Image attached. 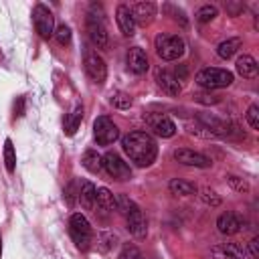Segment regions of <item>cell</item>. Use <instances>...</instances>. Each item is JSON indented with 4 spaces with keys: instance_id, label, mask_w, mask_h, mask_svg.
Listing matches in <instances>:
<instances>
[{
    "instance_id": "obj_1",
    "label": "cell",
    "mask_w": 259,
    "mask_h": 259,
    "mask_svg": "<svg viewBox=\"0 0 259 259\" xmlns=\"http://www.w3.org/2000/svg\"><path fill=\"white\" fill-rule=\"evenodd\" d=\"M121 150L136 166H150L158 156L156 140L146 132H130L121 138Z\"/></svg>"
},
{
    "instance_id": "obj_2",
    "label": "cell",
    "mask_w": 259,
    "mask_h": 259,
    "mask_svg": "<svg viewBox=\"0 0 259 259\" xmlns=\"http://www.w3.org/2000/svg\"><path fill=\"white\" fill-rule=\"evenodd\" d=\"M87 32H89V38L93 40V45L107 47L109 34H107V26H105V14L99 4H91L89 12H87Z\"/></svg>"
},
{
    "instance_id": "obj_3",
    "label": "cell",
    "mask_w": 259,
    "mask_h": 259,
    "mask_svg": "<svg viewBox=\"0 0 259 259\" xmlns=\"http://www.w3.org/2000/svg\"><path fill=\"white\" fill-rule=\"evenodd\" d=\"M184 38L178 34H158L156 36V53L164 61H176L184 55Z\"/></svg>"
},
{
    "instance_id": "obj_4",
    "label": "cell",
    "mask_w": 259,
    "mask_h": 259,
    "mask_svg": "<svg viewBox=\"0 0 259 259\" xmlns=\"http://www.w3.org/2000/svg\"><path fill=\"white\" fill-rule=\"evenodd\" d=\"M233 73L227 69H217V67H204L196 73V83L204 89H221L229 87L233 83Z\"/></svg>"
},
{
    "instance_id": "obj_5",
    "label": "cell",
    "mask_w": 259,
    "mask_h": 259,
    "mask_svg": "<svg viewBox=\"0 0 259 259\" xmlns=\"http://www.w3.org/2000/svg\"><path fill=\"white\" fill-rule=\"evenodd\" d=\"M69 233L73 237V241L77 243L79 249H89V245L93 243V231H91V225L89 221L81 214V212H75L71 214V221H69Z\"/></svg>"
},
{
    "instance_id": "obj_6",
    "label": "cell",
    "mask_w": 259,
    "mask_h": 259,
    "mask_svg": "<svg viewBox=\"0 0 259 259\" xmlns=\"http://www.w3.org/2000/svg\"><path fill=\"white\" fill-rule=\"evenodd\" d=\"M101 166L105 168V172L115 178V180H130L132 178V168L127 162H123V158L115 152H107L105 156H101Z\"/></svg>"
},
{
    "instance_id": "obj_7",
    "label": "cell",
    "mask_w": 259,
    "mask_h": 259,
    "mask_svg": "<svg viewBox=\"0 0 259 259\" xmlns=\"http://www.w3.org/2000/svg\"><path fill=\"white\" fill-rule=\"evenodd\" d=\"M93 136L99 146H109L119 138V130L107 115H99L93 123Z\"/></svg>"
},
{
    "instance_id": "obj_8",
    "label": "cell",
    "mask_w": 259,
    "mask_h": 259,
    "mask_svg": "<svg viewBox=\"0 0 259 259\" xmlns=\"http://www.w3.org/2000/svg\"><path fill=\"white\" fill-rule=\"evenodd\" d=\"M83 67H85L87 77H89L93 83L101 85V83L105 81V77H107V65H105V61L101 59V55H97L95 51H87V53H85Z\"/></svg>"
},
{
    "instance_id": "obj_9",
    "label": "cell",
    "mask_w": 259,
    "mask_h": 259,
    "mask_svg": "<svg viewBox=\"0 0 259 259\" xmlns=\"http://www.w3.org/2000/svg\"><path fill=\"white\" fill-rule=\"evenodd\" d=\"M32 20H34V28L42 38H51L55 34V18L53 12L45 6V4H36L32 10Z\"/></svg>"
},
{
    "instance_id": "obj_10",
    "label": "cell",
    "mask_w": 259,
    "mask_h": 259,
    "mask_svg": "<svg viewBox=\"0 0 259 259\" xmlns=\"http://www.w3.org/2000/svg\"><path fill=\"white\" fill-rule=\"evenodd\" d=\"M144 119H146L148 127L160 138H172L176 134V125L166 113H146Z\"/></svg>"
},
{
    "instance_id": "obj_11",
    "label": "cell",
    "mask_w": 259,
    "mask_h": 259,
    "mask_svg": "<svg viewBox=\"0 0 259 259\" xmlns=\"http://www.w3.org/2000/svg\"><path fill=\"white\" fill-rule=\"evenodd\" d=\"M172 156H174L176 162H180V164H184V166L208 168V166L212 164L208 156H204V154H200V152H194V150H190V148H178V150H174Z\"/></svg>"
},
{
    "instance_id": "obj_12",
    "label": "cell",
    "mask_w": 259,
    "mask_h": 259,
    "mask_svg": "<svg viewBox=\"0 0 259 259\" xmlns=\"http://www.w3.org/2000/svg\"><path fill=\"white\" fill-rule=\"evenodd\" d=\"M93 208H95V214H97L99 219H107V217L115 210V196L111 194L109 188H105V186L97 188Z\"/></svg>"
},
{
    "instance_id": "obj_13",
    "label": "cell",
    "mask_w": 259,
    "mask_h": 259,
    "mask_svg": "<svg viewBox=\"0 0 259 259\" xmlns=\"http://www.w3.org/2000/svg\"><path fill=\"white\" fill-rule=\"evenodd\" d=\"M125 223H127V231H130L136 239L146 237L148 225H146V217H144V212H142V208H140L138 204H134V208L125 214Z\"/></svg>"
},
{
    "instance_id": "obj_14",
    "label": "cell",
    "mask_w": 259,
    "mask_h": 259,
    "mask_svg": "<svg viewBox=\"0 0 259 259\" xmlns=\"http://www.w3.org/2000/svg\"><path fill=\"white\" fill-rule=\"evenodd\" d=\"M243 223H245V221H243L241 214H237V212H223V214L217 219V229H219V233H223V235H235V233L241 231Z\"/></svg>"
},
{
    "instance_id": "obj_15",
    "label": "cell",
    "mask_w": 259,
    "mask_h": 259,
    "mask_svg": "<svg viewBox=\"0 0 259 259\" xmlns=\"http://www.w3.org/2000/svg\"><path fill=\"white\" fill-rule=\"evenodd\" d=\"M132 10V16H134V22L136 24H150L156 16V4L154 2H136L130 6Z\"/></svg>"
},
{
    "instance_id": "obj_16",
    "label": "cell",
    "mask_w": 259,
    "mask_h": 259,
    "mask_svg": "<svg viewBox=\"0 0 259 259\" xmlns=\"http://www.w3.org/2000/svg\"><path fill=\"white\" fill-rule=\"evenodd\" d=\"M125 63H127V69L132 71V73H136V75H144L146 71H148V57H146V53L140 49V47H132L130 51H127V57H125Z\"/></svg>"
},
{
    "instance_id": "obj_17",
    "label": "cell",
    "mask_w": 259,
    "mask_h": 259,
    "mask_svg": "<svg viewBox=\"0 0 259 259\" xmlns=\"http://www.w3.org/2000/svg\"><path fill=\"white\" fill-rule=\"evenodd\" d=\"M156 83H158V87H160L164 93H168L170 97H176V95H180V91H182V85L176 81L174 73L164 71V69H158V73H156Z\"/></svg>"
},
{
    "instance_id": "obj_18",
    "label": "cell",
    "mask_w": 259,
    "mask_h": 259,
    "mask_svg": "<svg viewBox=\"0 0 259 259\" xmlns=\"http://www.w3.org/2000/svg\"><path fill=\"white\" fill-rule=\"evenodd\" d=\"M214 259H247V251L237 243H221L212 247Z\"/></svg>"
},
{
    "instance_id": "obj_19",
    "label": "cell",
    "mask_w": 259,
    "mask_h": 259,
    "mask_svg": "<svg viewBox=\"0 0 259 259\" xmlns=\"http://www.w3.org/2000/svg\"><path fill=\"white\" fill-rule=\"evenodd\" d=\"M115 20H117V26L121 30V34L125 36H132L136 32V22H134V16H132V10L127 4H119L117 10H115Z\"/></svg>"
},
{
    "instance_id": "obj_20",
    "label": "cell",
    "mask_w": 259,
    "mask_h": 259,
    "mask_svg": "<svg viewBox=\"0 0 259 259\" xmlns=\"http://www.w3.org/2000/svg\"><path fill=\"white\" fill-rule=\"evenodd\" d=\"M95 192H97V188L93 186V182H89V180L81 182L77 200L81 202V206H83L85 210H91V208H93V204H95Z\"/></svg>"
},
{
    "instance_id": "obj_21",
    "label": "cell",
    "mask_w": 259,
    "mask_h": 259,
    "mask_svg": "<svg viewBox=\"0 0 259 259\" xmlns=\"http://www.w3.org/2000/svg\"><path fill=\"white\" fill-rule=\"evenodd\" d=\"M235 69H237V73H239L241 77L251 79V77L257 75V61H255L251 55H241V57L237 59V63H235Z\"/></svg>"
},
{
    "instance_id": "obj_22",
    "label": "cell",
    "mask_w": 259,
    "mask_h": 259,
    "mask_svg": "<svg viewBox=\"0 0 259 259\" xmlns=\"http://www.w3.org/2000/svg\"><path fill=\"white\" fill-rule=\"evenodd\" d=\"M168 188H170V192L176 194V196H190V194H196V192H198V188H196L192 182L182 180V178H172V180L168 182Z\"/></svg>"
},
{
    "instance_id": "obj_23",
    "label": "cell",
    "mask_w": 259,
    "mask_h": 259,
    "mask_svg": "<svg viewBox=\"0 0 259 259\" xmlns=\"http://www.w3.org/2000/svg\"><path fill=\"white\" fill-rule=\"evenodd\" d=\"M115 245H117V235H115V233H111V231H99V233H97V237H95V247H97V251L109 253Z\"/></svg>"
},
{
    "instance_id": "obj_24",
    "label": "cell",
    "mask_w": 259,
    "mask_h": 259,
    "mask_svg": "<svg viewBox=\"0 0 259 259\" xmlns=\"http://www.w3.org/2000/svg\"><path fill=\"white\" fill-rule=\"evenodd\" d=\"M241 45H243V40H241L239 36L227 38V40L219 42V47H217V55H219L221 59H231V57L241 49Z\"/></svg>"
},
{
    "instance_id": "obj_25",
    "label": "cell",
    "mask_w": 259,
    "mask_h": 259,
    "mask_svg": "<svg viewBox=\"0 0 259 259\" xmlns=\"http://www.w3.org/2000/svg\"><path fill=\"white\" fill-rule=\"evenodd\" d=\"M81 119H83V105L81 103H75L73 109H71V113H69V117H67V121H65V134L67 136H73L79 130Z\"/></svg>"
},
{
    "instance_id": "obj_26",
    "label": "cell",
    "mask_w": 259,
    "mask_h": 259,
    "mask_svg": "<svg viewBox=\"0 0 259 259\" xmlns=\"http://www.w3.org/2000/svg\"><path fill=\"white\" fill-rule=\"evenodd\" d=\"M184 127H186V132H188L190 136H196V138H200V140H210V138H217V136H214V134H212V132H210V130H208L204 123H200L198 119H196V121H188Z\"/></svg>"
},
{
    "instance_id": "obj_27",
    "label": "cell",
    "mask_w": 259,
    "mask_h": 259,
    "mask_svg": "<svg viewBox=\"0 0 259 259\" xmlns=\"http://www.w3.org/2000/svg\"><path fill=\"white\" fill-rule=\"evenodd\" d=\"M81 164L89 170V172H99L103 166H101V156L95 152V150H87L81 158Z\"/></svg>"
},
{
    "instance_id": "obj_28",
    "label": "cell",
    "mask_w": 259,
    "mask_h": 259,
    "mask_svg": "<svg viewBox=\"0 0 259 259\" xmlns=\"http://www.w3.org/2000/svg\"><path fill=\"white\" fill-rule=\"evenodd\" d=\"M217 14H219V10H217V6H212V4H204V6H200L198 10H196V20L198 22H210V20H214L217 18Z\"/></svg>"
},
{
    "instance_id": "obj_29",
    "label": "cell",
    "mask_w": 259,
    "mask_h": 259,
    "mask_svg": "<svg viewBox=\"0 0 259 259\" xmlns=\"http://www.w3.org/2000/svg\"><path fill=\"white\" fill-rule=\"evenodd\" d=\"M198 196H200V200H202L206 206H210V208H217V206L221 204V196H219L212 188H200V190H198Z\"/></svg>"
},
{
    "instance_id": "obj_30",
    "label": "cell",
    "mask_w": 259,
    "mask_h": 259,
    "mask_svg": "<svg viewBox=\"0 0 259 259\" xmlns=\"http://www.w3.org/2000/svg\"><path fill=\"white\" fill-rule=\"evenodd\" d=\"M4 164H6V170L12 174L16 168V154H14V146L10 140L4 142Z\"/></svg>"
},
{
    "instance_id": "obj_31",
    "label": "cell",
    "mask_w": 259,
    "mask_h": 259,
    "mask_svg": "<svg viewBox=\"0 0 259 259\" xmlns=\"http://www.w3.org/2000/svg\"><path fill=\"white\" fill-rule=\"evenodd\" d=\"M227 184L235 190V192H249V182L245 180V178H241V176H237V174H229L227 176Z\"/></svg>"
},
{
    "instance_id": "obj_32",
    "label": "cell",
    "mask_w": 259,
    "mask_h": 259,
    "mask_svg": "<svg viewBox=\"0 0 259 259\" xmlns=\"http://www.w3.org/2000/svg\"><path fill=\"white\" fill-rule=\"evenodd\" d=\"M134 204H136V202H134L130 196H125V194H117V196H115V210H117L119 214H123V217L134 208Z\"/></svg>"
},
{
    "instance_id": "obj_33",
    "label": "cell",
    "mask_w": 259,
    "mask_h": 259,
    "mask_svg": "<svg viewBox=\"0 0 259 259\" xmlns=\"http://www.w3.org/2000/svg\"><path fill=\"white\" fill-rule=\"evenodd\" d=\"M111 105L117 107V109H130L132 107V97L123 91H117L111 95Z\"/></svg>"
},
{
    "instance_id": "obj_34",
    "label": "cell",
    "mask_w": 259,
    "mask_h": 259,
    "mask_svg": "<svg viewBox=\"0 0 259 259\" xmlns=\"http://www.w3.org/2000/svg\"><path fill=\"white\" fill-rule=\"evenodd\" d=\"M117 259H144V255L136 245H123V249L119 251Z\"/></svg>"
},
{
    "instance_id": "obj_35",
    "label": "cell",
    "mask_w": 259,
    "mask_h": 259,
    "mask_svg": "<svg viewBox=\"0 0 259 259\" xmlns=\"http://www.w3.org/2000/svg\"><path fill=\"white\" fill-rule=\"evenodd\" d=\"M55 38L59 45H69L71 42V28L67 24H59L55 28Z\"/></svg>"
},
{
    "instance_id": "obj_36",
    "label": "cell",
    "mask_w": 259,
    "mask_h": 259,
    "mask_svg": "<svg viewBox=\"0 0 259 259\" xmlns=\"http://www.w3.org/2000/svg\"><path fill=\"white\" fill-rule=\"evenodd\" d=\"M245 119H247V123L251 125V130H259V107L253 103V105H249V109H247V113H245Z\"/></svg>"
},
{
    "instance_id": "obj_37",
    "label": "cell",
    "mask_w": 259,
    "mask_h": 259,
    "mask_svg": "<svg viewBox=\"0 0 259 259\" xmlns=\"http://www.w3.org/2000/svg\"><path fill=\"white\" fill-rule=\"evenodd\" d=\"M194 101H198V103H202V105H214V103H219L221 99H219V95H212V93H196V95H194Z\"/></svg>"
},
{
    "instance_id": "obj_38",
    "label": "cell",
    "mask_w": 259,
    "mask_h": 259,
    "mask_svg": "<svg viewBox=\"0 0 259 259\" xmlns=\"http://www.w3.org/2000/svg\"><path fill=\"white\" fill-rule=\"evenodd\" d=\"M73 188H75V182H73V184H69V186H67V190H65V198H67V202H69V204H75V198L79 196V190L75 192Z\"/></svg>"
},
{
    "instance_id": "obj_39",
    "label": "cell",
    "mask_w": 259,
    "mask_h": 259,
    "mask_svg": "<svg viewBox=\"0 0 259 259\" xmlns=\"http://www.w3.org/2000/svg\"><path fill=\"white\" fill-rule=\"evenodd\" d=\"M186 75H188V69H186V65H178L176 67V71H174V77H176V81L180 83V81H184L186 79Z\"/></svg>"
},
{
    "instance_id": "obj_40",
    "label": "cell",
    "mask_w": 259,
    "mask_h": 259,
    "mask_svg": "<svg viewBox=\"0 0 259 259\" xmlns=\"http://www.w3.org/2000/svg\"><path fill=\"white\" fill-rule=\"evenodd\" d=\"M249 253L253 259H259V239H251L249 241Z\"/></svg>"
},
{
    "instance_id": "obj_41",
    "label": "cell",
    "mask_w": 259,
    "mask_h": 259,
    "mask_svg": "<svg viewBox=\"0 0 259 259\" xmlns=\"http://www.w3.org/2000/svg\"><path fill=\"white\" fill-rule=\"evenodd\" d=\"M0 255H2V239H0Z\"/></svg>"
}]
</instances>
